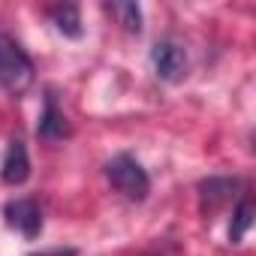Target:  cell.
I'll list each match as a JSON object with an SVG mask.
<instances>
[{
    "mask_svg": "<svg viewBox=\"0 0 256 256\" xmlns=\"http://www.w3.org/2000/svg\"><path fill=\"white\" fill-rule=\"evenodd\" d=\"M34 76H36V70H34L30 54L6 30H0V88L18 96L34 84Z\"/></svg>",
    "mask_w": 256,
    "mask_h": 256,
    "instance_id": "obj_1",
    "label": "cell"
},
{
    "mask_svg": "<svg viewBox=\"0 0 256 256\" xmlns=\"http://www.w3.org/2000/svg\"><path fill=\"white\" fill-rule=\"evenodd\" d=\"M253 226V202H250V196H244L238 205H235V211H232V223H229V241L232 244H238L244 235H247V229Z\"/></svg>",
    "mask_w": 256,
    "mask_h": 256,
    "instance_id": "obj_9",
    "label": "cell"
},
{
    "mask_svg": "<svg viewBox=\"0 0 256 256\" xmlns=\"http://www.w3.org/2000/svg\"><path fill=\"white\" fill-rule=\"evenodd\" d=\"M48 18L54 22V28H58L64 36H70V40H78V36H82V16H78V10H76L72 4L52 6V10H48Z\"/></svg>",
    "mask_w": 256,
    "mask_h": 256,
    "instance_id": "obj_8",
    "label": "cell"
},
{
    "mask_svg": "<svg viewBox=\"0 0 256 256\" xmlns=\"http://www.w3.org/2000/svg\"><path fill=\"white\" fill-rule=\"evenodd\" d=\"M235 190H238V178L211 175V178L199 181V211H202V214H214V211H220L226 202H232Z\"/></svg>",
    "mask_w": 256,
    "mask_h": 256,
    "instance_id": "obj_5",
    "label": "cell"
},
{
    "mask_svg": "<svg viewBox=\"0 0 256 256\" xmlns=\"http://www.w3.org/2000/svg\"><path fill=\"white\" fill-rule=\"evenodd\" d=\"M0 178L10 187H18L30 178V157H28V148L22 139H12L6 154H4V163H0Z\"/></svg>",
    "mask_w": 256,
    "mask_h": 256,
    "instance_id": "obj_6",
    "label": "cell"
},
{
    "mask_svg": "<svg viewBox=\"0 0 256 256\" xmlns=\"http://www.w3.org/2000/svg\"><path fill=\"white\" fill-rule=\"evenodd\" d=\"M108 12L120 22V28L124 30H130V34H139L142 30V10L136 6V4H108Z\"/></svg>",
    "mask_w": 256,
    "mask_h": 256,
    "instance_id": "obj_10",
    "label": "cell"
},
{
    "mask_svg": "<svg viewBox=\"0 0 256 256\" xmlns=\"http://www.w3.org/2000/svg\"><path fill=\"white\" fill-rule=\"evenodd\" d=\"M4 217L12 229H18L24 238H36L40 229H42V211L36 205V199H28V196H18V199H10L4 205Z\"/></svg>",
    "mask_w": 256,
    "mask_h": 256,
    "instance_id": "obj_3",
    "label": "cell"
},
{
    "mask_svg": "<svg viewBox=\"0 0 256 256\" xmlns=\"http://www.w3.org/2000/svg\"><path fill=\"white\" fill-rule=\"evenodd\" d=\"M151 66L163 82H178L184 76V70H187V54H184V48L178 42L160 40L151 48Z\"/></svg>",
    "mask_w": 256,
    "mask_h": 256,
    "instance_id": "obj_4",
    "label": "cell"
},
{
    "mask_svg": "<svg viewBox=\"0 0 256 256\" xmlns=\"http://www.w3.org/2000/svg\"><path fill=\"white\" fill-rule=\"evenodd\" d=\"M34 256H78L76 247H58V250H46V253H34Z\"/></svg>",
    "mask_w": 256,
    "mask_h": 256,
    "instance_id": "obj_11",
    "label": "cell"
},
{
    "mask_svg": "<svg viewBox=\"0 0 256 256\" xmlns=\"http://www.w3.org/2000/svg\"><path fill=\"white\" fill-rule=\"evenodd\" d=\"M106 178L108 184L130 202H145L148 193H151V178L148 172L142 169V163L130 154H114L108 163H106Z\"/></svg>",
    "mask_w": 256,
    "mask_h": 256,
    "instance_id": "obj_2",
    "label": "cell"
},
{
    "mask_svg": "<svg viewBox=\"0 0 256 256\" xmlns=\"http://www.w3.org/2000/svg\"><path fill=\"white\" fill-rule=\"evenodd\" d=\"M148 256H157V253H148Z\"/></svg>",
    "mask_w": 256,
    "mask_h": 256,
    "instance_id": "obj_12",
    "label": "cell"
},
{
    "mask_svg": "<svg viewBox=\"0 0 256 256\" xmlns=\"http://www.w3.org/2000/svg\"><path fill=\"white\" fill-rule=\"evenodd\" d=\"M36 136L40 139H54V142L70 136L66 114L58 108V100H54L52 90L46 94V106H42V114H40V124H36Z\"/></svg>",
    "mask_w": 256,
    "mask_h": 256,
    "instance_id": "obj_7",
    "label": "cell"
}]
</instances>
